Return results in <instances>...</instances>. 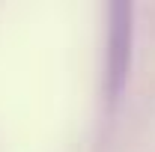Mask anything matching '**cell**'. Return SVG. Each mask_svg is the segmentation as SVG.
<instances>
[{"label":"cell","mask_w":155,"mask_h":152,"mask_svg":"<svg viewBox=\"0 0 155 152\" xmlns=\"http://www.w3.org/2000/svg\"><path fill=\"white\" fill-rule=\"evenodd\" d=\"M114 39H110V45H114V51H110V87H119V81L125 75V69H128V6H114Z\"/></svg>","instance_id":"6da1fadb"}]
</instances>
